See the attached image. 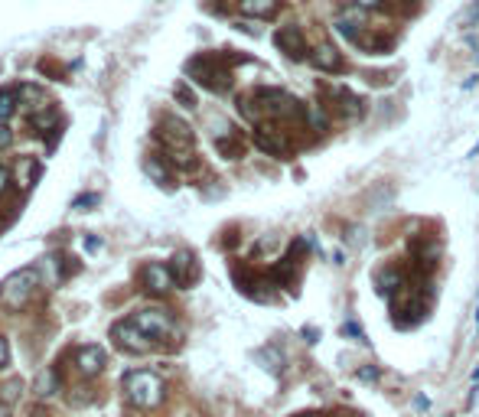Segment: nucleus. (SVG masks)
Masks as SVG:
<instances>
[{
    "instance_id": "nucleus-21",
    "label": "nucleus",
    "mask_w": 479,
    "mask_h": 417,
    "mask_svg": "<svg viewBox=\"0 0 479 417\" xmlns=\"http://www.w3.org/2000/svg\"><path fill=\"white\" fill-rule=\"evenodd\" d=\"M14 101H16L14 88H4V92H0V124H7V117L14 115V108H16Z\"/></svg>"
},
{
    "instance_id": "nucleus-29",
    "label": "nucleus",
    "mask_w": 479,
    "mask_h": 417,
    "mask_svg": "<svg viewBox=\"0 0 479 417\" xmlns=\"http://www.w3.org/2000/svg\"><path fill=\"white\" fill-rule=\"evenodd\" d=\"M85 248H88V251H98V248H101V238H85Z\"/></svg>"
},
{
    "instance_id": "nucleus-8",
    "label": "nucleus",
    "mask_w": 479,
    "mask_h": 417,
    "mask_svg": "<svg viewBox=\"0 0 479 417\" xmlns=\"http://www.w3.org/2000/svg\"><path fill=\"white\" fill-rule=\"evenodd\" d=\"M274 43H278L280 53H287L290 59H303L307 56V36H303L297 26H280L274 33Z\"/></svg>"
},
{
    "instance_id": "nucleus-15",
    "label": "nucleus",
    "mask_w": 479,
    "mask_h": 417,
    "mask_svg": "<svg viewBox=\"0 0 479 417\" xmlns=\"http://www.w3.org/2000/svg\"><path fill=\"white\" fill-rule=\"evenodd\" d=\"M401 270L398 268H385V270H379L375 274V287H379V294L381 297H388V294H394V290H401Z\"/></svg>"
},
{
    "instance_id": "nucleus-19",
    "label": "nucleus",
    "mask_w": 479,
    "mask_h": 417,
    "mask_svg": "<svg viewBox=\"0 0 479 417\" xmlns=\"http://www.w3.org/2000/svg\"><path fill=\"white\" fill-rule=\"evenodd\" d=\"M303 117H307V124L313 131H326V121H330L323 105H307V108H303Z\"/></svg>"
},
{
    "instance_id": "nucleus-4",
    "label": "nucleus",
    "mask_w": 479,
    "mask_h": 417,
    "mask_svg": "<svg viewBox=\"0 0 479 417\" xmlns=\"http://www.w3.org/2000/svg\"><path fill=\"white\" fill-rule=\"evenodd\" d=\"M39 287V278H36V270L26 268L20 270V274H14V278L4 280V287H0V300L7 303V307H23L26 300H30V294Z\"/></svg>"
},
{
    "instance_id": "nucleus-3",
    "label": "nucleus",
    "mask_w": 479,
    "mask_h": 417,
    "mask_svg": "<svg viewBox=\"0 0 479 417\" xmlns=\"http://www.w3.org/2000/svg\"><path fill=\"white\" fill-rule=\"evenodd\" d=\"M186 72H189L199 85L212 88V92H225V88L232 85V72L225 69L219 56H196V59H189Z\"/></svg>"
},
{
    "instance_id": "nucleus-7",
    "label": "nucleus",
    "mask_w": 479,
    "mask_h": 417,
    "mask_svg": "<svg viewBox=\"0 0 479 417\" xmlns=\"http://www.w3.org/2000/svg\"><path fill=\"white\" fill-rule=\"evenodd\" d=\"M170 274L177 287H193L199 280V261H196L193 251H177L170 261Z\"/></svg>"
},
{
    "instance_id": "nucleus-10",
    "label": "nucleus",
    "mask_w": 479,
    "mask_h": 417,
    "mask_svg": "<svg viewBox=\"0 0 479 417\" xmlns=\"http://www.w3.org/2000/svg\"><path fill=\"white\" fill-rule=\"evenodd\" d=\"M140 278H144V290H150V294H157V297L167 294V290H170V287L177 284L167 264H147Z\"/></svg>"
},
{
    "instance_id": "nucleus-5",
    "label": "nucleus",
    "mask_w": 479,
    "mask_h": 417,
    "mask_svg": "<svg viewBox=\"0 0 479 417\" xmlns=\"http://www.w3.org/2000/svg\"><path fill=\"white\" fill-rule=\"evenodd\" d=\"M111 339H115L124 352H134V356H144L150 349V342H154V339H147V332L140 329L134 320H121V323L111 326Z\"/></svg>"
},
{
    "instance_id": "nucleus-20",
    "label": "nucleus",
    "mask_w": 479,
    "mask_h": 417,
    "mask_svg": "<svg viewBox=\"0 0 479 417\" xmlns=\"http://www.w3.org/2000/svg\"><path fill=\"white\" fill-rule=\"evenodd\" d=\"M56 385H59V375H56V369H46L36 379V394H39V398H49V394H56Z\"/></svg>"
},
{
    "instance_id": "nucleus-22",
    "label": "nucleus",
    "mask_w": 479,
    "mask_h": 417,
    "mask_svg": "<svg viewBox=\"0 0 479 417\" xmlns=\"http://www.w3.org/2000/svg\"><path fill=\"white\" fill-rule=\"evenodd\" d=\"M92 206H98V196H92V193H85V196H78L75 202H72V208H82V212H88Z\"/></svg>"
},
{
    "instance_id": "nucleus-30",
    "label": "nucleus",
    "mask_w": 479,
    "mask_h": 417,
    "mask_svg": "<svg viewBox=\"0 0 479 417\" xmlns=\"http://www.w3.org/2000/svg\"><path fill=\"white\" fill-rule=\"evenodd\" d=\"M359 375H362V379L369 381V379H375V375H379V371H375V369H362V371H359Z\"/></svg>"
},
{
    "instance_id": "nucleus-14",
    "label": "nucleus",
    "mask_w": 479,
    "mask_h": 417,
    "mask_svg": "<svg viewBox=\"0 0 479 417\" xmlns=\"http://www.w3.org/2000/svg\"><path fill=\"white\" fill-rule=\"evenodd\" d=\"M39 173H43V167H39V160L36 157H20V163H16V186L20 189H33L36 186V179H39Z\"/></svg>"
},
{
    "instance_id": "nucleus-16",
    "label": "nucleus",
    "mask_w": 479,
    "mask_h": 417,
    "mask_svg": "<svg viewBox=\"0 0 479 417\" xmlns=\"http://www.w3.org/2000/svg\"><path fill=\"white\" fill-rule=\"evenodd\" d=\"M144 170H147V176L154 179L157 186H163V189H170V186H173V176H170V170L163 167V160H160V157H154V154H150L147 160H144Z\"/></svg>"
},
{
    "instance_id": "nucleus-1",
    "label": "nucleus",
    "mask_w": 479,
    "mask_h": 417,
    "mask_svg": "<svg viewBox=\"0 0 479 417\" xmlns=\"http://www.w3.org/2000/svg\"><path fill=\"white\" fill-rule=\"evenodd\" d=\"M157 140H160V147L170 154L173 163H179V167H196L193 160V131L186 127L183 121H177V117H163L160 127H157Z\"/></svg>"
},
{
    "instance_id": "nucleus-2",
    "label": "nucleus",
    "mask_w": 479,
    "mask_h": 417,
    "mask_svg": "<svg viewBox=\"0 0 479 417\" xmlns=\"http://www.w3.org/2000/svg\"><path fill=\"white\" fill-rule=\"evenodd\" d=\"M124 394H127V401L134 408H157L163 401V379L157 371H147V369H137V371H127L124 375Z\"/></svg>"
},
{
    "instance_id": "nucleus-23",
    "label": "nucleus",
    "mask_w": 479,
    "mask_h": 417,
    "mask_svg": "<svg viewBox=\"0 0 479 417\" xmlns=\"http://www.w3.org/2000/svg\"><path fill=\"white\" fill-rule=\"evenodd\" d=\"M177 98H179V101H183L186 108H193V105H196L193 92H189V88H186V85H183V82H179V85H177Z\"/></svg>"
},
{
    "instance_id": "nucleus-11",
    "label": "nucleus",
    "mask_w": 479,
    "mask_h": 417,
    "mask_svg": "<svg viewBox=\"0 0 479 417\" xmlns=\"http://www.w3.org/2000/svg\"><path fill=\"white\" fill-rule=\"evenodd\" d=\"M105 362H108V356H105L101 346H82L75 352V365L82 375H98V371L105 369Z\"/></svg>"
},
{
    "instance_id": "nucleus-31",
    "label": "nucleus",
    "mask_w": 479,
    "mask_h": 417,
    "mask_svg": "<svg viewBox=\"0 0 479 417\" xmlns=\"http://www.w3.org/2000/svg\"><path fill=\"white\" fill-rule=\"evenodd\" d=\"M0 417H10V411H7V404H0Z\"/></svg>"
},
{
    "instance_id": "nucleus-32",
    "label": "nucleus",
    "mask_w": 479,
    "mask_h": 417,
    "mask_svg": "<svg viewBox=\"0 0 479 417\" xmlns=\"http://www.w3.org/2000/svg\"><path fill=\"white\" fill-rule=\"evenodd\" d=\"M300 417H310V414H300Z\"/></svg>"
},
{
    "instance_id": "nucleus-28",
    "label": "nucleus",
    "mask_w": 479,
    "mask_h": 417,
    "mask_svg": "<svg viewBox=\"0 0 479 417\" xmlns=\"http://www.w3.org/2000/svg\"><path fill=\"white\" fill-rule=\"evenodd\" d=\"M342 332H349V336H356V339H362V329H359L356 323H346V326H342Z\"/></svg>"
},
{
    "instance_id": "nucleus-25",
    "label": "nucleus",
    "mask_w": 479,
    "mask_h": 417,
    "mask_svg": "<svg viewBox=\"0 0 479 417\" xmlns=\"http://www.w3.org/2000/svg\"><path fill=\"white\" fill-rule=\"evenodd\" d=\"M359 10H379V7H385V0H352Z\"/></svg>"
},
{
    "instance_id": "nucleus-13",
    "label": "nucleus",
    "mask_w": 479,
    "mask_h": 417,
    "mask_svg": "<svg viewBox=\"0 0 479 417\" xmlns=\"http://www.w3.org/2000/svg\"><path fill=\"white\" fill-rule=\"evenodd\" d=\"M332 101H336L332 108H336V115H339L342 121H359L362 111H365L362 101H359L352 92H346V88H336V92H332Z\"/></svg>"
},
{
    "instance_id": "nucleus-18",
    "label": "nucleus",
    "mask_w": 479,
    "mask_h": 417,
    "mask_svg": "<svg viewBox=\"0 0 479 417\" xmlns=\"http://www.w3.org/2000/svg\"><path fill=\"white\" fill-rule=\"evenodd\" d=\"M394 313H408L404 323H414V320L424 317V300L421 297H401V300L394 303Z\"/></svg>"
},
{
    "instance_id": "nucleus-6",
    "label": "nucleus",
    "mask_w": 479,
    "mask_h": 417,
    "mask_svg": "<svg viewBox=\"0 0 479 417\" xmlns=\"http://www.w3.org/2000/svg\"><path fill=\"white\" fill-rule=\"evenodd\" d=\"M131 320L147 332V339H167V336H173V329H177L173 320H170V313H167V310H157V307L140 310L137 317H131Z\"/></svg>"
},
{
    "instance_id": "nucleus-9",
    "label": "nucleus",
    "mask_w": 479,
    "mask_h": 417,
    "mask_svg": "<svg viewBox=\"0 0 479 417\" xmlns=\"http://www.w3.org/2000/svg\"><path fill=\"white\" fill-rule=\"evenodd\" d=\"M255 147L264 150V154H270V157H287V154H290V144H287V137L278 131V127H258V131H255Z\"/></svg>"
},
{
    "instance_id": "nucleus-26",
    "label": "nucleus",
    "mask_w": 479,
    "mask_h": 417,
    "mask_svg": "<svg viewBox=\"0 0 479 417\" xmlns=\"http://www.w3.org/2000/svg\"><path fill=\"white\" fill-rule=\"evenodd\" d=\"M10 365V346H7V339L0 336V369H7Z\"/></svg>"
},
{
    "instance_id": "nucleus-12",
    "label": "nucleus",
    "mask_w": 479,
    "mask_h": 417,
    "mask_svg": "<svg viewBox=\"0 0 479 417\" xmlns=\"http://www.w3.org/2000/svg\"><path fill=\"white\" fill-rule=\"evenodd\" d=\"M310 62H313L320 72H342V65H346V62H342V53L332 46V43H320V46L313 49V56H310Z\"/></svg>"
},
{
    "instance_id": "nucleus-27",
    "label": "nucleus",
    "mask_w": 479,
    "mask_h": 417,
    "mask_svg": "<svg viewBox=\"0 0 479 417\" xmlns=\"http://www.w3.org/2000/svg\"><path fill=\"white\" fill-rule=\"evenodd\" d=\"M7 186H10V170H7V163H0V196L7 193Z\"/></svg>"
},
{
    "instance_id": "nucleus-17",
    "label": "nucleus",
    "mask_w": 479,
    "mask_h": 417,
    "mask_svg": "<svg viewBox=\"0 0 479 417\" xmlns=\"http://www.w3.org/2000/svg\"><path fill=\"white\" fill-rule=\"evenodd\" d=\"M238 10L245 16H274L278 14V0H238Z\"/></svg>"
},
{
    "instance_id": "nucleus-24",
    "label": "nucleus",
    "mask_w": 479,
    "mask_h": 417,
    "mask_svg": "<svg viewBox=\"0 0 479 417\" xmlns=\"http://www.w3.org/2000/svg\"><path fill=\"white\" fill-rule=\"evenodd\" d=\"M14 144V131H10L7 124H0V150H7Z\"/></svg>"
}]
</instances>
